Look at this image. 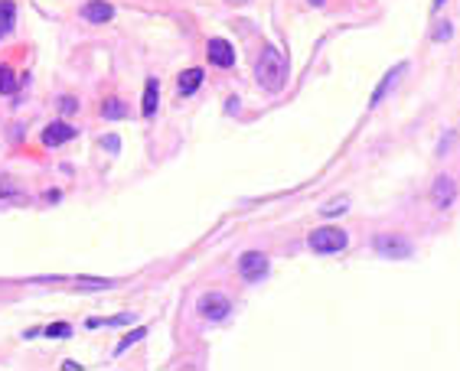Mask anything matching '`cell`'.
Returning a JSON list of instances; mask_svg holds the SVG:
<instances>
[{
	"instance_id": "5bb4252c",
	"label": "cell",
	"mask_w": 460,
	"mask_h": 371,
	"mask_svg": "<svg viewBox=\"0 0 460 371\" xmlns=\"http://www.w3.org/2000/svg\"><path fill=\"white\" fill-rule=\"evenodd\" d=\"M124 114H128V105H124L121 98H108L105 105H101V117H105V121H121Z\"/></svg>"
},
{
	"instance_id": "7402d4cb",
	"label": "cell",
	"mask_w": 460,
	"mask_h": 371,
	"mask_svg": "<svg viewBox=\"0 0 460 371\" xmlns=\"http://www.w3.org/2000/svg\"><path fill=\"white\" fill-rule=\"evenodd\" d=\"M79 286H85V290H105V286H111V280H79Z\"/></svg>"
},
{
	"instance_id": "9c48e42d",
	"label": "cell",
	"mask_w": 460,
	"mask_h": 371,
	"mask_svg": "<svg viewBox=\"0 0 460 371\" xmlns=\"http://www.w3.org/2000/svg\"><path fill=\"white\" fill-rule=\"evenodd\" d=\"M405 72H408V62H398L395 69H392V72H386L382 85H379V88L372 92V101H369V105H372V107H375V105H382V101H386V95L398 85V82H402V75H405Z\"/></svg>"
},
{
	"instance_id": "484cf974",
	"label": "cell",
	"mask_w": 460,
	"mask_h": 371,
	"mask_svg": "<svg viewBox=\"0 0 460 371\" xmlns=\"http://www.w3.org/2000/svg\"><path fill=\"white\" fill-rule=\"evenodd\" d=\"M307 3H313V7H323V0H307Z\"/></svg>"
},
{
	"instance_id": "d6986e66",
	"label": "cell",
	"mask_w": 460,
	"mask_h": 371,
	"mask_svg": "<svg viewBox=\"0 0 460 371\" xmlns=\"http://www.w3.org/2000/svg\"><path fill=\"white\" fill-rule=\"evenodd\" d=\"M0 199H20V189H17L13 182L0 180Z\"/></svg>"
},
{
	"instance_id": "8992f818",
	"label": "cell",
	"mask_w": 460,
	"mask_h": 371,
	"mask_svg": "<svg viewBox=\"0 0 460 371\" xmlns=\"http://www.w3.org/2000/svg\"><path fill=\"white\" fill-rule=\"evenodd\" d=\"M206 55H209V62L219 65V69H229V65H236V49H232V43L229 40H209V46H206Z\"/></svg>"
},
{
	"instance_id": "ac0fdd59",
	"label": "cell",
	"mask_w": 460,
	"mask_h": 371,
	"mask_svg": "<svg viewBox=\"0 0 460 371\" xmlns=\"http://www.w3.org/2000/svg\"><path fill=\"white\" fill-rule=\"evenodd\" d=\"M144 336H147V329H134V332H131L128 339H121V342H118V349H115V352H118V355H121V352H124V349H131V345H134V342H140V339H144Z\"/></svg>"
},
{
	"instance_id": "6da1fadb",
	"label": "cell",
	"mask_w": 460,
	"mask_h": 371,
	"mask_svg": "<svg viewBox=\"0 0 460 371\" xmlns=\"http://www.w3.org/2000/svg\"><path fill=\"white\" fill-rule=\"evenodd\" d=\"M255 78L265 92H281V88L288 85V55L281 53V49H274V46H265L261 55H258Z\"/></svg>"
},
{
	"instance_id": "277c9868",
	"label": "cell",
	"mask_w": 460,
	"mask_h": 371,
	"mask_svg": "<svg viewBox=\"0 0 460 371\" xmlns=\"http://www.w3.org/2000/svg\"><path fill=\"white\" fill-rule=\"evenodd\" d=\"M238 274L245 277L248 284H258V280L268 274V254H261V251H245V254L238 257Z\"/></svg>"
},
{
	"instance_id": "4fadbf2b",
	"label": "cell",
	"mask_w": 460,
	"mask_h": 371,
	"mask_svg": "<svg viewBox=\"0 0 460 371\" xmlns=\"http://www.w3.org/2000/svg\"><path fill=\"white\" fill-rule=\"evenodd\" d=\"M17 88H20V75L10 65H0V95H13Z\"/></svg>"
},
{
	"instance_id": "7a4b0ae2",
	"label": "cell",
	"mask_w": 460,
	"mask_h": 371,
	"mask_svg": "<svg viewBox=\"0 0 460 371\" xmlns=\"http://www.w3.org/2000/svg\"><path fill=\"white\" fill-rule=\"evenodd\" d=\"M346 244H350V234L343 232V228H333V225L317 228V232L311 234V251L313 254H340Z\"/></svg>"
},
{
	"instance_id": "4316f807",
	"label": "cell",
	"mask_w": 460,
	"mask_h": 371,
	"mask_svg": "<svg viewBox=\"0 0 460 371\" xmlns=\"http://www.w3.org/2000/svg\"><path fill=\"white\" fill-rule=\"evenodd\" d=\"M242 3H245V0H242Z\"/></svg>"
},
{
	"instance_id": "cb8c5ba5",
	"label": "cell",
	"mask_w": 460,
	"mask_h": 371,
	"mask_svg": "<svg viewBox=\"0 0 460 371\" xmlns=\"http://www.w3.org/2000/svg\"><path fill=\"white\" fill-rule=\"evenodd\" d=\"M450 144H454V134H447V140H441V144H438V153H441V157H444V153L450 150Z\"/></svg>"
},
{
	"instance_id": "30bf717a",
	"label": "cell",
	"mask_w": 460,
	"mask_h": 371,
	"mask_svg": "<svg viewBox=\"0 0 460 371\" xmlns=\"http://www.w3.org/2000/svg\"><path fill=\"white\" fill-rule=\"evenodd\" d=\"M75 134H79V130L69 128L65 121H53V124L43 130V144H46V147H59V144H69Z\"/></svg>"
},
{
	"instance_id": "ba28073f",
	"label": "cell",
	"mask_w": 460,
	"mask_h": 371,
	"mask_svg": "<svg viewBox=\"0 0 460 371\" xmlns=\"http://www.w3.org/2000/svg\"><path fill=\"white\" fill-rule=\"evenodd\" d=\"M454 196H457V186L450 176H438L434 186H431V202L438 205V209H450L454 205Z\"/></svg>"
},
{
	"instance_id": "603a6c76",
	"label": "cell",
	"mask_w": 460,
	"mask_h": 371,
	"mask_svg": "<svg viewBox=\"0 0 460 371\" xmlns=\"http://www.w3.org/2000/svg\"><path fill=\"white\" fill-rule=\"evenodd\" d=\"M450 33H454V30L444 23V26H438V30H434V40H438V43H441V40H450Z\"/></svg>"
},
{
	"instance_id": "d4e9b609",
	"label": "cell",
	"mask_w": 460,
	"mask_h": 371,
	"mask_svg": "<svg viewBox=\"0 0 460 371\" xmlns=\"http://www.w3.org/2000/svg\"><path fill=\"white\" fill-rule=\"evenodd\" d=\"M441 7H444V0H434V10H441Z\"/></svg>"
},
{
	"instance_id": "44dd1931",
	"label": "cell",
	"mask_w": 460,
	"mask_h": 371,
	"mask_svg": "<svg viewBox=\"0 0 460 371\" xmlns=\"http://www.w3.org/2000/svg\"><path fill=\"white\" fill-rule=\"evenodd\" d=\"M101 147L111 150V153H118V150H121V140L115 137V134H108V137H101Z\"/></svg>"
},
{
	"instance_id": "ffe728a7",
	"label": "cell",
	"mask_w": 460,
	"mask_h": 371,
	"mask_svg": "<svg viewBox=\"0 0 460 371\" xmlns=\"http://www.w3.org/2000/svg\"><path fill=\"white\" fill-rule=\"evenodd\" d=\"M59 111H63V114H75V111H79V101H75L72 95H63L59 98Z\"/></svg>"
},
{
	"instance_id": "8fae6325",
	"label": "cell",
	"mask_w": 460,
	"mask_h": 371,
	"mask_svg": "<svg viewBox=\"0 0 460 371\" xmlns=\"http://www.w3.org/2000/svg\"><path fill=\"white\" fill-rule=\"evenodd\" d=\"M157 101H161V82H157V78H147V85H144V105H140V114L154 117V114H157Z\"/></svg>"
},
{
	"instance_id": "7c38bea8",
	"label": "cell",
	"mask_w": 460,
	"mask_h": 371,
	"mask_svg": "<svg viewBox=\"0 0 460 371\" xmlns=\"http://www.w3.org/2000/svg\"><path fill=\"white\" fill-rule=\"evenodd\" d=\"M203 69H186V72L180 75V82H176V88H180V95H193L196 88L203 85Z\"/></svg>"
},
{
	"instance_id": "3957f363",
	"label": "cell",
	"mask_w": 460,
	"mask_h": 371,
	"mask_svg": "<svg viewBox=\"0 0 460 371\" xmlns=\"http://www.w3.org/2000/svg\"><path fill=\"white\" fill-rule=\"evenodd\" d=\"M372 248L379 257H388V261H405V257L415 254V244L402 238V234H375Z\"/></svg>"
},
{
	"instance_id": "2e32d148",
	"label": "cell",
	"mask_w": 460,
	"mask_h": 371,
	"mask_svg": "<svg viewBox=\"0 0 460 371\" xmlns=\"http://www.w3.org/2000/svg\"><path fill=\"white\" fill-rule=\"evenodd\" d=\"M346 209H350V202H346V199H333V202H327V205L320 209V215H327V218H330V215H343Z\"/></svg>"
},
{
	"instance_id": "5b68a950",
	"label": "cell",
	"mask_w": 460,
	"mask_h": 371,
	"mask_svg": "<svg viewBox=\"0 0 460 371\" xmlns=\"http://www.w3.org/2000/svg\"><path fill=\"white\" fill-rule=\"evenodd\" d=\"M199 316L209 319V322H219V319L229 316V309H232V303H229V297H222V293H206V297H199Z\"/></svg>"
},
{
	"instance_id": "52a82bcc",
	"label": "cell",
	"mask_w": 460,
	"mask_h": 371,
	"mask_svg": "<svg viewBox=\"0 0 460 371\" xmlns=\"http://www.w3.org/2000/svg\"><path fill=\"white\" fill-rule=\"evenodd\" d=\"M82 20L95 23V26H101V23H111V20H115V7H111V3H105V0H88V3H82Z\"/></svg>"
},
{
	"instance_id": "e0dca14e",
	"label": "cell",
	"mask_w": 460,
	"mask_h": 371,
	"mask_svg": "<svg viewBox=\"0 0 460 371\" xmlns=\"http://www.w3.org/2000/svg\"><path fill=\"white\" fill-rule=\"evenodd\" d=\"M46 336H49V339H69V336H72V326H69V322H53V326L46 329Z\"/></svg>"
},
{
	"instance_id": "9a60e30c",
	"label": "cell",
	"mask_w": 460,
	"mask_h": 371,
	"mask_svg": "<svg viewBox=\"0 0 460 371\" xmlns=\"http://www.w3.org/2000/svg\"><path fill=\"white\" fill-rule=\"evenodd\" d=\"M13 17H17V7H13L10 0H0V23L7 30H13Z\"/></svg>"
}]
</instances>
